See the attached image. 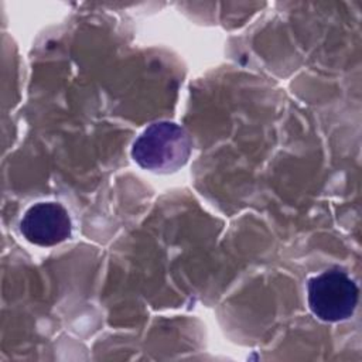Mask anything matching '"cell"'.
<instances>
[{"label":"cell","instance_id":"obj_2","mask_svg":"<svg viewBox=\"0 0 362 362\" xmlns=\"http://www.w3.org/2000/svg\"><path fill=\"white\" fill-rule=\"evenodd\" d=\"M356 283L341 269H329L307 283L311 313L321 321L338 322L352 317L358 304Z\"/></svg>","mask_w":362,"mask_h":362},{"label":"cell","instance_id":"obj_1","mask_svg":"<svg viewBox=\"0 0 362 362\" xmlns=\"http://www.w3.org/2000/svg\"><path fill=\"white\" fill-rule=\"evenodd\" d=\"M192 151L188 132L174 122H154L132 146V158L144 170L171 174L184 167Z\"/></svg>","mask_w":362,"mask_h":362},{"label":"cell","instance_id":"obj_3","mask_svg":"<svg viewBox=\"0 0 362 362\" xmlns=\"http://www.w3.org/2000/svg\"><path fill=\"white\" fill-rule=\"evenodd\" d=\"M20 230L34 245L54 246L71 238L72 222L61 204L37 202L23 215Z\"/></svg>","mask_w":362,"mask_h":362}]
</instances>
